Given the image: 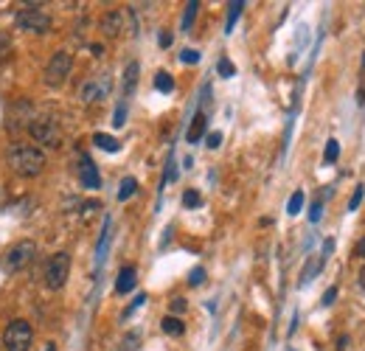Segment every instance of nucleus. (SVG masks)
I'll use <instances>...</instances> for the list:
<instances>
[{
  "label": "nucleus",
  "instance_id": "423d86ee",
  "mask_svg": "<svg viewBox=\"0 0 365 351\" xmlns=\"http://www.w3.org/2000/svg\"><path fill=\"white\" fill-rule=\"evenodd\" d=\"M71 276V256L68 253H54L45 265V287L48 289H62Z\"/></svg>",
  "mask_w": 365,
  "mask_h": 351
},
{
  "label": "nucleus",
  "instance_id": "412c9836",
  "mask_svg": "<svg viewBox=\"0 0 365 351\" xmlns=\"http://www.w3.org/2000/svg\"><path fill=\"white\" fill-rule=\"evenodd\" d=\"M338 158H340V143L331 138V141H326V152H323V160H326V163H334Z\"/></svg>",
  "mask_w": 365,
  "mask_h": 351
},
{
  "label": "nucleus",
  "instance_id": "20e7f679",
  "mask_svg": "<svg viewBox=\"0 0 365 351\" xmlns=\"http://www.w3.org/2000/svg\"><path fill=\"white\" fill-rule=\"evenodd\" d=\"M71 68H73V56L68 51H56L45 65V84L48 87H62L65 79L71 76Z\"/></svg>",
  "mask_w": 365,
  "mask_h": 351
},
{
  "label": "nucleus",
  "instance_id": "9d476101",
  "mask_svg": "<svg viewBox=\"0 0 365 351\" xmlns=\"http://www.w3.org/2000/svg\"><path fill=\"white\" fill-rule=\"evenodd\" d=\"M135 276H138L135 267H121L118 270V278H115V292H118V295H127V292L135 289V284H138Z\"/></svg>",
  "mask_w": 365,
  "mask_h": 351
},
{
  "label": "nucleus",
  "instance_id": "5701e85b",
  "mask_svg": "<svg viewBox=\"0 0 365 351\" xmlns=\"http://www.w3.org/2000/svg\"><path fill=\"white\" fill-rule=\"evenodd\" d=\"M9 53H12V37L9 32H0V62L9 60Z\"/></svg>",
  "mask_w": 365,
  "mask_h": 351
},
{
  "label": "nucleus",
  "instance_id": "c9c22d12",
  "mask_svg": "<svg viewBox=\"0 0 365 351\" xmlns=\"http://www.w3.org/2000/svg\"><path fill=\"white\" fill-rule=\"evenodd\" d=\"M349 346H351V337H349V335H343V337H340V343H338V351H349Z\"/></svg>",
  "mask_w": 365,
  "mask_h": 351
},
{
  "label": "nucleus",
  "instance_id": "bb28decb",
  "mask_svg": "<svg viewBox=\"0 0 365 351\" xmlns=\"http://www.w3.org/2000/svg\"><path fill=\"white\" fill-rule=\"evenodd\" d=\"M124 121H127V104L121 101L115 107V115H113V127H124Z\"/></svg>",
  "mask_w": 365,
  "mask_h": 351
},
{
  "label": "nucleus",
  "instance_id": "9b49d317",
  "mask_svg": "<svg viewBox=\"0 0 365 351\" xmlns=\"http://www.w3.org/2000/svg\"><path fill=\"white\" fill-rule=\"evenodd\" d=\"M102 32L107 37H118L121 32H124V14H121V12H107L102 17Z\"/></svg>",
  "mask_w": 365,
  "mask_h": 351
},
{
  "label": "nucleus",
  "instance_id": "6e6552de",
  "mask_svg": "<svg viewBox=\"0 0 365 351\" xmlns=\"http://www.w3.org/2000/svg\"><path fill=\"white\" fill-rule=\"evenodd\" d=\"M107 90H110V82H107V79H90V82H84V87H82L79 96H82L84 104H93V101L104 99Z\"/></svg>",
  "mask_w": 365,
  "mask_h": 351
},
{
  "label": "nucleus",
  "instance_id": "b1692460",
  "mask_svg": "<svg viewBox=\"0 0 365 351\" xmlns=\"http://www.w3.org/2000/svg\"><path fill=\"white\" fill-rule=\"evenodd\" d=\"M217 71H220V76H222V79H231V76H236V68H233V62L228 60V56H222V60L217 62Z\"/></svg>",
  "mask_w": 365,
  "mask_h": 351
},
{
  "label": "nucleus",
  "instance_id": "2eb2a0df",
  "mask_svg": "<svg viewBox=\"0 0 365 351\" xmlns=\"http://www.w3.org/2000/svg\"><path fill=\"white\" fill-rule=\"evenodd\" d=\"M93 143L99 146V149H104V152H118L121 149V143L113 135H104V132H96L93 135Z\"/></svg>",
  "mask_w": 365,
  "mask_h": 351
},
{
  "label": "nucleus",
  "instance_id": "aec40b11",
  "mask_svg": "<svg viewBox=\"0 0 365 351\" xmlns=\"http://www.w3.org/2000/svg\"><path fill=\"white\" fill-rule=\"evenodd\" d=\"M200 12V3L197 0H191V3L186 6V14H182V32H191V25H194V17Z\"/></svg>",
  "mask_w": 365,
  "mask_h": 351
},
{
  "label": "nucleus",
  "instance_id": "4468645a",
  "mask_svg": "<svg viewBox=\"0 0 365 351\" xmlns=\"http://www.w3.org/2000/svg\"><path fill=\"white\" fill-rule=\"evenodd\" d=\"M161 329H163L166 335H172V337H180L182 332H186V324H182L180 317L169 315V317H163V320H161Z\"/></svg>",
  "mask_w": 365,
  "mask_h": 351
},
{
  "label": "nucleus",
  "instance_id": "f257e3e1",
  "mask_svg": "<svg viewBox=\"0 0 365 351\" xmlns=\"http://www.w3.org/2000/svg\"><path fill=\"white\" fill-rule=\"evenodd\" d=\"M9 166L14 174H20V178H37V174L45 169V155H43L40 146L17 143L9 155Z\"/></svg>",
  "mask_w": 365,
  "mask_h": 351
},
{
  "label": "nucleus",
  "instance_id": "72a5a7b5",
  "mask_svg": "<svg viewBox=\"0 0 365 351\" xmlns=\"http://www.w3.org/2000/svg\"><path fill=\"white\" fill-rule=\"evenodd\" d=\"M320 214H323V206H320V199H318L315 206H312V211H309V222H318V219H320Z\"/></svg>",
  "mask_w": 365,
  "mask_h": 351
},
{
  "label": "nucleus",
  "instance_id": "f8f14e48",
  "mask_svg": "<svg viewBox=\"0 0 365 351\" xmlns=\"http://www.w3.org/2000/svg\"><path fill=\"white\" fill-rule=\"evenodd\" d=\"M138 73H141V65H138V62H130L127 71H124V82H121V93H124V96H132V93H135Z\"/></svg>",
  "mask_w": 365,
  "mask_h": 351
},
{
  "label": "nucleus",
  "instance_id": "c756f323",
  "mask_svg": "<svg viewBox=\"0 0 365 351\" xmlns=\"http://www.w3.org/2000/svg\"><path fill=\"white\" fill-rule=\"evenodd\" d=\"M202 281H205V270H202V267H194V270L189 273V284H191V287H200Z\"/></svg>",
  "mask_w": 365,
  "mask_h": 351
},
{
  "label": "nucleus",
  "instance_id": "ddd939ff",
  "mask_svg": "<svg viewBox=\"0 0 365 351\" xmlns=\"http://www.w3.org/2000/svg\"><path fill=\"white\" fill-rule=\"evenodd\" d=\"M205 127H208L205 112H197L194 119H191V127H189V132H186V141H189V143H197V141L205 135Z\"/></svg>",
  "mask_w": 365,
  "mask_h": 351
},
{
  "label": "nucleus",
  "instance_id": "dca6fc26",
  "mask_svg": "<svg viewBox=\"0 0 365 351\" xmlns=\"http://www.w3.org/2000/svg\"><path fill=\"white\" fill-rule=\"evenodd\" d=\"M135 191H138V180H135V178H124V180H121V186H118V199L124 202V199H130Z\"/></svg>",
  "mask_w": 365,
  "mask_h": 351
},
{
  "label": "nucleus",
  "instance_id": "a211bd4d",
  "mask_svg": "<svg viewBox=\"0 0 365 351\" xmlns=\"http://www.w3.org/2000/svg\"><path fill=\"white\" fill-rule=\"evenodd\" d=\"M155 87H158L161 93H172V90H174V79H172V73L158 71V73H155Z\"/></svg>",
  "mask_w": 365,
  "mask_h": 351
},
{
  "label": "nucleus",
  "instance_id": "a19ab883",
  "mask_svg": "<svg viewBox=\"0 0 365 351\" xmlns=\"http://www.w3.org/2000/svg\"><path fill=\"white\" fill-rule=\"evenodd\" d=\"M360 287H362V289H365V267H362V270H360Z\"/></svg>",
  "mask_w": 365,
  "mask_h": 351
},
{
  "label": "nucleus",
  "instance_id": "39448f33",
  "mask_svg": "<svg viewBox=\"0 0 365 351\" xmlns=\"http://www.w3.org/2000/svg\"><path fill=\"white\" fill-rule=\"evenodd\" d=\"M34 256H37V245H34L32 239H20L17 245H12V247L3 253V270H6V273H17V270H23Z\"/></svg>",
  "mask_w": 365,
  "mask_h": 351
},
{
  "label": "nucleus",
  "instance_id": "f3484780",
  "mask_svg": "<svg viewBox=\"0 0 365 351\" xmlns=\"http://www.w3.org/2000/svg\"><path fill=\"white\" fill-rule=\"evenodd\" d=\"M242 9H245V3H242V0H236V3H231V6H228V20H225V32H228V34L233 32V25H236V20H239Z\"/></svg>",
  "mask_w": 365,
  "mask_h": 351
},
{
  "label": "nucleus",
  "instance_id": "58836bf2",
  "mask_svg": "<svg viewBox=\"0 0 365 351\" xmlns=\"http://www.w3.org/2000/svg\"><path fill=\"white\" fill-rule=\"evenodd\" d=\"M90 51H93L96 56H102V53H104V45H99V43H93V45H90Z\"/></svg>",
  "mask_w": 365,
  "mask_h": 351
},
{
  "label": "nucleus",
  "instance_id": "7c9ffc66",
  "mask_svg": "<svg viewBox=\"0 0 365 351\" xmlns=\"http://www.w3.org/2000/svg\"><path fill=\"white\" fill-rule=\"evenodd\" d=\"M205 143H208V149H220V143H222V132H211V135L205 138Z\"/></svg>",
  "mask_w": 365,
  "mask_h": 351
},
{
  "label": "nucleus",
  "instance_id": "2f4dec72",
  "mask_svg": "<svg viewBox=\"0 0 365 351\" xmlns=\"http://www.w3.org/2000/svg\"><path fill=\"white\" fill-rule=\"evenodd\" d=\"M334 298H338V287H329V289L323 292V301H320V304H323V306H331Z\"/></svg>",
  "mask_w": 365,
  "mask_h": 351
},
{
  "label": "nucleus",
  "instance_id": "7ed1b4c3",
  "mask_svg": "<svg viewBox=\"0 0 365 351\" xmlns=\"http://www.w3.org/2000/svg\"><path fill=\"white\" fill-rule=\"evenodd\" d=\"M14 25L20 28V32H28V34H45L51 28V17L40 6H28V9H20L14 14Z\"/></svg>",
  "mask_w": 365,
  "mask_h": 351
},
{
  "label": "nucleus",
  "instance_id": "1a4fd4ad",
  "mask_svg": "<svg viewBox=\"0 0 365 351\" xmlns=\"http://www.w3.org/2000/svg\"><path fill=\"white\" fill-rule=\"evenodd\" d=\"M79 180L84 189H99L102 186V178H99V169L96 163L90 160L87 155H82V166H79Z\"/></svg>",
  "mask_w": 365,
  "mask_h": 351
},
{
  "label": "nucleus",
  "instance_id": "4c0bfd02",
  "mask_svg": "<svg viewBox=\"0 0 365 351\" xmlns=\"http://www.w3.org/2000/svg\"><path fill=\"white\" fill-rule=\"evenodd\" d=\"M331 250H334V242H331V239H329V242H326V245H323V258H329V253H331Z\"/></svg>",
  "mask_w": 365,
  "mask_h": 351
},
{
  "label": "nucleus",
  "instance_id": "0eeeda50",
  "mask_svg": "<svg viewBox=\"0 0 365 351\" xmlns=\"http://www.w3.org/2000/svg\"><path fill=\"white\" fill-rule=\"evenodd\" d=\"M28 132L37 143H45V146H59L62 141V132H59V124L54 119H40V121H32L28 124Z\"/></svg>",
  "mask_w": 365,
  "mask_h": 351
},
{
  "label": "nucleus",
  "instance_id": "79ce46f5",
  "mask_svg": "<svg viewBox=\"0 0 365 351\" xmlns=\"http://www.w3.org/2000/svg\"><path fill=\"white\" fill-rule=\"evenodd\" d=\"M362 73H365V60H362Z\"/></svg>",
  "mask_w": 365,
  "mask_h": 351
},
{
  "label": "nucleus",
  "instance_id": "f03ea898",
  "mask_svg": "<svg viewBox=\"0 0 365 351\" xmlns=\"http://www.w3.org/2000/svg\"><path fill=\"white\" fill-rule=\"evenodd\" d=\"M32 340H34V329L23 317L12 320V324L6 326V332H3V348L6 351H28L32 348Z\"/></svg>",
  "mask_w": 365,
  "mask_h": 351
},
{
  "label": "nucleus",
  "instance_id": "4be33fe9",
  "mask_svg": "<svg viewBox=\"0 0 365 351\" xmlns=\"http://www.w3.org/2000/svg\"><path fill=\"white\" fill-rule=\"evenodd\" d=\"M301 208H303V191H295V194L290 197V206H287V214H290V217H295V214H301Z\"/></svg>",
  "mask_w": 365,
  "mask_h": 351
},
{
  "label": "nucleus",
  "instance_id": "e433bc0d",
  "mask_svg": "<svg viewBox=\"0 0 365 351\" xmlns=\"http://www.w3.org/2000/svg\"><path fill=\"white\" fill-rule=\"evenodd\" d=\"M354 256L365 258V239H360V242H357V247H354Z\"/></svg>",
  "mask_w": 365,
  "mask_h": 351
},
{
  "label": "nucleus",
  "instance_id": "393cba45",
  "mask_svg": "<svg viewBox=\"0 0 365 351\" xmlns=\"http://www.w3.org/2000/svg\"><path fill=\"white\" fill-rule=\"evenodd\" d=\"M138 343H141V335H138V332H130L124 340H121V351H135Z\"/></svg>",
  "mask_w": 365,
  "mask_h": 351
},
{
  "label": "nucleus",
  "instance_id": "a878e982",
  "mask_svg": "<svg viewBox=\"0 0 365 351\" xmlns=\"http://www.w3.org/2000/svg\"><path fill=\"white\" fill-rule=\"evenodd\" d=\"M200 202H202V197H200L194 189H189L186 194H182V206H186V208H197Z\"/></svg>",
  "mask_w": 365,
  "mask_h": 351
},
{
  "label": "nucleus",
  "instance_id": "f704fd0d",
  "mask_svg": "<svg viewBox=\"0 0 365 351\" xmlns=\"http://www.w3.org/2000/svg\"><path fill=\"white\" fill-rule=\"evenodd\" d=\"M172 40H174V37H172V32H161V34H158L161 48H169V45H172Z\"/></svg>",
  "mask_w": 365,
  "mask_h": 351
},
{
  "label": "nucleus",
  "instance_id": "ea45409f",
  "mask_svg": "<svg viewBox=\"0 0 365 351\" xmlns=\"http://www.w3.org/2000/svg\"><path fill=\"white\" fill-rule=\"evenodd\" d=\"M40 351H56V343H51V340H48L45 346H40Z\"/></svg>",
  "mask_w": 365,
  "mask_h": 351
},
{
  "label": "nucleus",
  "instance_id": "c85d7f7f",
  "mask_svg": "<svg viewBox=\"0 0 365 351\" xmlns=\"http://www.w3.org/2000/svg\"><path fill=\"white\" fill-rule=\"evenodd\" d=\"M362 197H365V189H362V186H357V189H354V194H351V202H349V211H357V208H360Z\"/></svg>",
  "mask_w": 365,
  "mask_h": 351
},
{
  "label": "nucleus",
  "instance_id": "cd10ccee",
  "mask_svg": "<svg viewBox=\"0 0 365 351\" xmlns=\"http://www.w3.org/2000/svg\"><path fill=\"white\" fill-rule=\"evenodd\" d=\"M180 60L186 62V65H197V62H200V51H194V48H186V51L180 53Z\"/></svg>",
  "mask_w": 365,
  "mask_h": 351
},
{
  "label": "nucleus",
  "instance_id": "473e14b6",
  "mask_svg": "<svg viewBox=\"0 0 365 351\" xmlns=\"http://www.w3.org/2000/svg\"><path fill=\"white\" fill-rule=\"evenodd\" d=\"M186 306H189L186 298H174V301H172V312H174V315H182V312H186Z\"/></svg>",
  "mask_w": 365,
  "mask_h": 351
},
{
  "label": "nucleus",
  "instance_id": "6ab92c4d",
  "mask_svg": "<svg viewBox=\"0 0 365 351\" xmlns=\"http://www.w3.org/2000/svg\"><path fill=\"white\" fill-rule=\"evenodd\" d=\"M323 261H326V258H323V256H318L315 261H309V265L303 267V273H301V287H303V284H309V278H312V276L323 267Z\"/></svg>",
  "mask_w": 365,
  "mask_h": 351
}]
</instances>
